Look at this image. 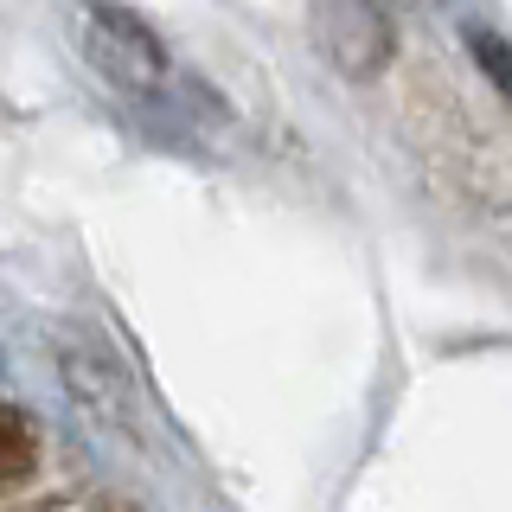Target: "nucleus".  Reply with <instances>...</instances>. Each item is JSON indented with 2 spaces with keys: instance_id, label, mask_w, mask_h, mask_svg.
Wrapping results in <instances>:
<instances>
[{
  "instance_id": "f257e3e1",
  "label": "nucleus",
  "mask_w": 512,
  "mask_h": 512,
  "mask_svg": "<svg viewBox=\"0 0 512 512\" xmlns=\"http://www.w3.org/2000/svg\"><path fill=\"white\" fill-rule=\"evenodd\" d=\"M32 455H39V448H32V429L0 404V487H20L32 474Z\"/></svg>"
}]
</instances>
